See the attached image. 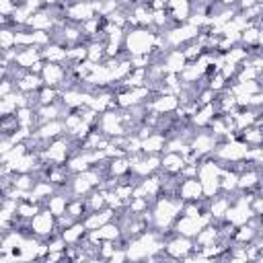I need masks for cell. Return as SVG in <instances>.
I'll list each match as a JSON object with an SVG mask.
<instances>
[{
  "label": "cell",
  "mask_w": 263,
  "mask_h": 263,
  "mask_svg": "<svg viewBox=\"0 0 263 263\" xmlns=\"http://www.w3.org/2000/svg\"><path fill=\"white\" fill-rule=\"evenodd\" d=\"M66 49L60 43H49L41 49V60H45L47 64H64L66 62Z\"/></svg>",
  "instance_id": "obj_9"
},
{
  "label": "cell",
  "mask_w": 263,
  "mask_h": 263,
  "mask_svg": "<svg viewBox=\"0 0 263 263\" xmlns=\"http://www.w3.org/2000/svg\"><path fill=\"white\" fill-rule=\"evenodd\" d=\"M64 263H70V261H64Z\"/></svg>",
  "instance_id": "obj_16"
},
{
  "label": "cell",
  "mask_w": 263,
  "mask_h": 263,
  "mask_svg": "<svg viewBox=\"0 0 263 263\" xmlns=\"http://www.w3.org/2000/svg\"><path fill=\"white\" fill-rule=\"evenodd\" d=\"M60 99V90L58 88H49V86H41L37 90V103L39 105H51Z\"/></svg>",
  "instance_id": "obj_11"
},
{
  "label": "cell",
  "mask_w": 263,
  "mask_h": 263,
  "mask_svg": "<svg viewBox=\"0 0 263 263\" xmlns=\"http://www.w3.org/2000/svg\"><path fill=\"white\" fill-rule=\"evenodd\" d=\"M177 195L183 203H189V201H197L203 197L201 193V183L197 179H183V183H179V189H177Z\"/></svg>",
  "instance_id": "obj_4"
},
{
  "label": "cell",
  "mask_w": 263,
  "mask_h": 263,
  "mask_svg": "<svg viewBox=\"0 0 263 263\" xmlns=\"http://www.w3.org/2000/svg\"><path fill=\"white\" fill-rule=\"evenodd\" d=\"M156 33L152 27L144 29V27H136V29H125V37H123V51L134 58V55H150V51L154 49V41H156Z\"/></svg>",
  "instance_id": "obj_1"
},
{
  "label": "cell",
  "mask_w": 263,
  "mask_h": 263,
  "mask_svg": "<svg viewBox=\"0 0 263 263\" xmlns=\"http://www.w3.org/2000/svg\"><path fill=\"white\" fill-rule=\"evenodd\" d=\"M25 27H27L29 31H47V33H49V29L53 27V21H51L49 12H47L45 8H41V10H37L35 14L29 16V21H27Z\"/></svg>",
  "instance_id": "obj_6"
},
{
  "label": "cell",
  "mask_w": 263,
  "mask_h": 263,
  "mask_svg": "<svg viewBox=\"0 0 263 263\" xmlns=\"http://www.w3.org/2000/svg\"><path fill=\"white\" fill-rule=\"evenodd\" d=\"M228 263H247V261H245V259H236V257H230V259H228Z\"/></svg>",
  "instance_id": "obj_14"
},
{
  "label": "cell",
  "mask_w": 263,
  "mask_h": 263,
  "mask_svg": "<svg viewBox=\"0 0 263 263\" xmlns=\"http://www.w3.org/2000/svg\"><path fill=\"white\" fill-rule=\"evenodd\" d=\"M84 234H86V228H84L82 222H74L70 228H66V230L60 232V236H62V240L66 245H76Z\"/></svg>",
  "instance_id": "obj_10"
},
{
  "label": "cell",
  "mask_w": 263,
  "mask_h": 263,
  "mask_svg": "<svg viewBox=\"0 0 263 263\" xmlns=\"http://www.w3.org/2000/svg\"><path fill=\"white\" fill-rule=\"evenodd\" d=\"M164 255L168 257V259H175V261H181L183 257H187L189 253H193V242H191V238H185V236H179V234H175V236H171L166 242H164Z\"/></svg>",
  "instance_id": "obj_3"
},
{
  "label": "cell",
  "mask_w": 263,
  "mask_h": 263,
  "mask_svg": "<svg viewBox=\"0 0 263 263\" xmlns=\"http://www.w3.org/2000/svg\"><path fill=\"white\" fill-rule=\"evenodd\" d=\"M84 263H105L103 259H99V257H95V259H86Z\"/></svg>",
  "instance_id": "obj_15"
},
{
  "label": "cell",
  "mask_w": 263,
  "mask_h": 263,
  "mask_svg": "<svg viewBox=\"0 0 263 263\" xmlns=\"http://www.w3.org/2000/svg\"><path fill=\"white\" fill-rule=\"evenodd\" d=\"M166 144V138L158 132H154L152 136H148L146 140H142V154L144 156H150V154H162V148Z\"/></svg>",
  "instance_id": "obj_8"
},
{
  "label": "cell",
  "mask_w": 263,
  "mask_h": 263,
  "mask_svg": "<svg viewBox=\"0 0 263 263\" xmlns=\"http://www.w3.org/2000/svg\"><path fill=\"white\" fill-rule=\"evenodd\" d=\"M33 134H35L37 138H41L43 142H51V140L64 136V123H62L60 119H55V121H47V123L39 125Z\"/></svg>",
  "instance_id": "obj_5"
},
{
  "label": "cell",
  "mask_w": 263,
  "mask_h": 263,
  "mask_svg": "<svg viewBox=\"0 0 263 263\" xmlns=\"http://www.w3.org/2000/svg\"><path fill=\"white\" fill-rule=\"evenodd\" d=\"M0 49H2V51L14 49V29H10V27H0Z\"/></svg>",
  "instance_id": "obj_12"
},
{
  "label": "cell",
  "mask_w": 263,
  "mask_h": 263,
  "mask_svg": "<svg viewBox=\"0 0 263 263\" xmlns=\"http://www.w3.org/2000/svg\"><path fill=\"white\" fill-rule=\"evenodd\" d=\"M31 232L37 236V238H47L55 232V218L47 212V210H39L31 220Z\"/></svg>",
  "instance_id": "obj_2"
},
{
  "label": "cell",
  "mask_w": 263,
  "mask_h": 263,
  "mask_svg": "<svg viewBox=\"0 0 263 263\" xmlns=\"http://www.w3.org/2000/svg\"><path fill=\"white\" fill-rule=\"evenodd\" d=\"M183 166H185V160L181 158V154L177 152L160 154V171H164V175H179Z\"/></svg>",
  "instance_id": "obj_7"
},
{
  "label": "cell",
  "mask_w": 263,
  "mask_h": 263,
  "mask_svg": "<svg viewBox=\"0 0 263 263\" xmlns=\"http://www.w3.org/2000/svg\"><path fill=\"white\" fill-rule=\"evenodd\" d=\"M105 263H127V255L125 249H115V253L105 261Z\"/></svg>",
  "instance_id": "obj_13"
}]
</instances>
